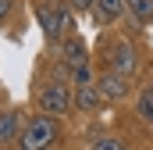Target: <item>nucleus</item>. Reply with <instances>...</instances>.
<instances>
[{"label":"nucleus","instance_id":"f257e3e1","mask_svg":"<svg viewBox=\"0 0 153 150\" xmlns=\"http://www.w3.org/2000/svg\"><path fill=\"white\" fill-rule=\"evenodd\" d=\"M36 18L43 25L46 39H68L71 36V25H75V14L64 0H43L36 4Z\"/></svg>","mask_w":153,"mask_h":150},{"label":"nucleus","instance_id":"f03ea898","mask_svg":"<svg viewBox=\"0 0 153 150\" xmlns=\"http://www.w3.org/2000/svg\"><path fill=\"white\" fill-rule=\"evenodd\" d=\"M57 143V118H46V114H32L25 125H22V136H18V150H50Z\"/></svg>","mask_w":153,"mask_h":150},{"label":"nucleus","instance_id":"7ed1b4c3","mask_svg":"<svg viewBox=\"0 0 153 150\" xmlns=\"http://www.w3.org/2000/svg\"><path fill=\"white\" fill-rule=\"evenodd\" d=\"M36 107H39V114H46V118H61V114H68L75 107V93L68 89V82L50 79V82L36 93Z\"/></svg>","mask_w":153,"mask_h":150},{"label":"nucleus","instance_id":"20e7f679","mask_svg":"<svg viewBox=\"0 0 153 150\" xmlns=\"http://www.w3.org/2000/svg\"><path fill=\"white\" fill-rule=\"evenodd\" d=\"M107 68L121 72L125 79H132V75L139 72V54H135V46L128 39H117V43L107 46Z\"/></svg>","mask_w":153,"mask_h":150},{"label":"nucleus","instance_id":"39448f33","mask_svg":"<svg viewBox=\"0 0 153 150\" xmlns=\"http://www.w3.org/2000/svg\"><path fill=\"white\" fill-rule=\"evenodd\" d=\"M93 86L100 89V97H103V100H125V97L132 93V82H128L121 72H114V68H103V72L96 75V82H93Z\"/></svg>","mask_w":153,"mask_h":150},{"label":"nucleus","instance_id":"423d86ee","mask_svg":"<svg viewBox=\"0 0 153 150\" xmlns=\"http://www.w3.org/2000/svg\"><path fill=\"white\" fill-rule=\"evenodd\" d=\"M61 57H64V68H68V72L89 64V46H85V39L75 36V32H71L68 39H61Z\"/></svg>","mask_w":153,"mask_h":150},{"label":"nucleus","instance_id":"0eeeda50","mask_svg":"<svg viewBox=\"0 0 153 150\" xmlns=\"http://www.w3.org/2000/svg\"><path fill=\"white\" fill-rule=\"evenodd\" d=\"M18 136H22V114L14 107L0 111V147L4 143H18Z\"/></svg>","mask_w":153,"mask_h":150},{"label":"nucleus","instance_id":"6e6552de","mask_svg":"<svg viewBox=\"0 0 153 150\" xmlns=\"http://www.w3.org/2000/svg\"><path fill=\"white\" fill-rule=\"evenodd\" d=\"M75 107L78 111H89V114L103 107V97H100V89H96L93 82H89V86H75Z\"/></svg>","mask_w":153,"mask_h":150},{"label":"nucleus","instance_id":"1a4fd4ad","mask_svg":"<svg viewBox=\"0 0 153 150\" xmlns=\"http://www.w3.org/2000/svg\"><path fill=\"white\" fill-rule=\"evenodd\" d=\"M125 11H128L125 0H93V14H96L100 22H117Z\"/></svg>","mask_w":153,"mask_h":150},{"label":"nucleus","instance_id":"9d476101","mask_svg":"<svg viewBox=\"0 0 153 150\" xmlns=\"http://www.w3.org/2000/svg\"><path fill=\"white\" fill-rule=\"evenodd\" d=\"M135 111H139V118H143L146 125H153V86H146V89H139V100H135Z\"/></svg>","mask_w":153,"mask_h":150},{"label":"nucleus","instance_id":"9b49d317","mask_svg":"<svg viewBox=\"0 0 153 150\" xmlns=\"http://www.w3.org/2000/svg\"><path fill=\"white\" fill-rule=\"evenodd\" d=\"M125 7L135 14V22H143V18H153V0H125Z\"/></svg>","mask_w":153,"mask_h":150},{"label":"nucleus","instance_id":"f8f14e48","mask_svg":"<svg viewBox=\"0 0 153 150\" xmlns=\"http://www.w3.org/2000/svg\"><path fill=\"white\" fill-rule=\"evenodd\" d=\"M89 150H125V143H121L117 136H96V140L89 143Z\"/></svg>","mask_w":153,"mask_h":150},{"label":"nucleus","instance_id":"ddd939ff","mask_svg":"<svg viewBox=\"0 0 153 150\" xmlns=\"http://www.w3.org/2000/svg\"><path fill=\"white\" fill-rule=\"evenodd\" d=\"M71 82L75 86H89V82H96V75H93L89 64H82V68H71Z\"/></svg>","mask_w":153,"mask_h":150},{"label":"nucleus","instance_id":"4468645a","mask_svg":"<svg viewBox=\"0 0 153 150\" xmlns=\"http://www.w3.org/2000/svg\"><path fill=\"white\" fill-rule=\"evenodd\" d=\"M11 11H14V0H0V25L11 18Z\"/></svg>","mask_w":153,"mask_h":150},{"label":"nucleus","instance_id":"2eb2a0df","mask_svg":"<svg viewBox=\"0 0 153 150\" xmlns=\"http://www.w3.org/2000/svg\"><path fill=\"white\" fill-rule=\"evenodd\" d=\"M71 11H93V0H68Z\"/></svg>","mask_w":153,"mask_h":150},{"label":"nucleus","instance_id":"dca6fc26","mask_svg":"<svg viewBox=\"0 0 153 150\" xmlns=\"http://www.w3.org/2000/svg\"><path fill=\"white\" fill-rule=\"evenodd\" d=\"M0 97H4V93H0Z\"/></svg>","mask_w":153,"mask_h":150}]
</instances>
